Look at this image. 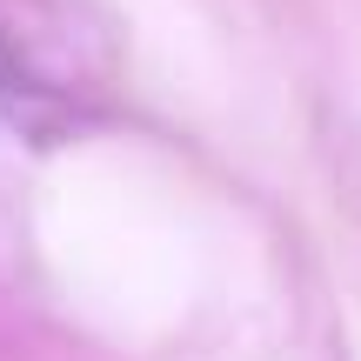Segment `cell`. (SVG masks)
<instances>
[{
	"label": "cell",
	"mask_w": 361,
	"mask_h": 361,
	"mask_svg": "<svg viewBox=\"0 0 361 361\" xmlns=\"http://www.w3.org/2000/svg\"><path fill=\"white\" fill-rule=\"evenodd\" d=\"M0 94H20V87H13V61H7V40H0Z\"/></svg>",
	"instance_id": "6da1fadb"
}]
</instances>
